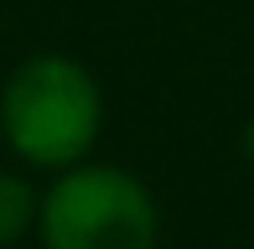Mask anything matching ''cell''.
Returning a JSON list of instances; mask_svg holds the SVG:
<instances>
[{"mask_svg": "<svg viewBox=\"0 0 254 249\" xmlns=\"http://www.w3.org/2000/svg\"><path fill=\"white\" fill-rule=\"evenodd\" d=\"M104 124V94L78 58L31 52L0 88V135L37 172L88 161Z\"/></svg>", "mask_w": 254, "mask_h": 249, "instance_id": "6da1fadb", "label": "cell"}, {"mask_svg": "<svg viewBox=\"0 0 254 249\" xmlns=\"http://www.w3.org/2000/svg\"><path fill=\"white\" fill-rule=\"evenodd\" d=\"M42 249H156L161 213L151 187L109 161H73L37 197Z\"/></svg>", "mask_w": 254, "mask_h": 249, "instance_id": "7a4b0ae2", "label": "cell"}, {"mask_svg": "<svg viewBox=\"0 0 254 249\" xmlns=\"http://www.w3.org/2000/svg\"><path fill=\"white\" fill-rule=\"evenodd\" d=\"M26 229H37V187L16 172H0V249H10Z\"/></svg>", "mask_w": 254, "mask_h": 249, "instance_id": "3957f363", "label": "cell"}, {"mask_svg": "<svg viewBox=\"0 0 254 249\" xmlns=\"http://www.w3.org/2000/svg\"><path fill=\"white\" fill-rule=\"evenodd\" d=\"M239 145H244V161L254 166V115H249V124H244V135H239Z\"/></svg>", "mask_w": 254, "mask_h": 249, "instance_id": "277c9868", "label": "cell"}]
</instances>
